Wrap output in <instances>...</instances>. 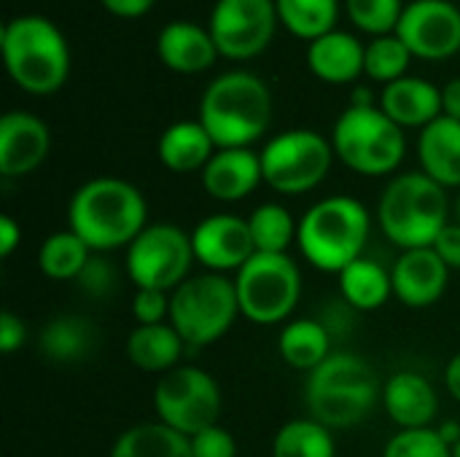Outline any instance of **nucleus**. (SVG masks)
<instances>
[{
  "mask_svg": "<svg viewBox=\"0 0 460 457\" xmlns=\"http://www.w3.org/2000/svg\"><path fill=\"white\" fill-rule=\"evenodd\" d=\"M132 315L137 326L170 323V294L156 288H137L132 299Z\"/></svg>",
  "mask_w": 460,
  "mask_h": 457,
  "instance_id": "38",
  "label": "nucleus"
},
{
  "mask_svg": "<svg viewBox=\"0 0 460 457\" xmlns=\"http://www.w3.org/2000/svg\"><path fill=\"white\" fill-rule=\"evenodd\" d=\"M111 457H194L191 455V439L178 434L175 428L156 423H140L127 428L113 450Z\"/></svg>",
  "mask_w": 460,
  "mask_h": 457,
  "instance_id": "29",
  "label": "nucleus"
},
{
  "mask_svg": "<svg viewBox=\"0 0 460 457\" xmlns=\"http://www.w3.org/2000/svg\"><path fill=\"white\" fill-rule=\"evenodd\" d=\"M340 294L356 312H375L394 296V280L383 264L361 256L340 272Z\"/></svg>",
  "mask_w": 460,
  "mask_h": 457,
  "instance_id": "28",
  "label": "nucleus"
},
{
  "mask_svg": "<svg viewBox=\"0 0 460 457\" xmlns=\"http://www.w3.org/2000/svg\"><path fill=\"white\" fill-rule=\"evenodd\" d=\"M383 457H453V447L439 428H410L388 439Z\"/></svg>",
  "mask_w": 460,
  "mask_h": 457,
  "instance_id": "36",
  "label": "nucleus"
},
{
  "mask_svg": "<svg viewBox=\"0 0 460 457\" xmlns=\"http://www.w3.org/2000/svg\"><path fill=\"white\" fill-rule=\"evenodd\" d=\"M383 407L402 428H431L439 412V396L420 372H396L383 385Z\"/></svg>",
  "mask_w": 460,
  "mask_h": 457,
  "instance_id": "19",
  "label": "nucleus"
},
{
  "mask_svg": "<svg viewBox=\"0 0 460 457\" xmlns=\"http://www.w3.org/2000/svg\"><path fill=\"white\" fill-rule=\"evenodd\" d=\"M156 54L175 73H202L216 62L218 48L210 30L191 22H170L156 38Z\"/></svg>",
  "mask_w": 460,
  "mask_h": 457,
  "instance_id": "21",
  "label": "nucleus"
},
{
  "mask_svg": "<svg viewBox=\"0 0 460 457\" xmlns=\"http://www.w3.org/2000/svg\"><path fill=\"white\" fill-rule=\"evenodd\" d=\"M410 59H412V51L404 46V40L396 32L380 35V38H372L367 43L364 73L372 81H380V83L388 86V83H394V81L407 75Z\"/></svg>",
  "mask_w": 460,
  "mask_h": 457,
  "instance_id": "34",
  "label": "nucleus"
},
{
  "mask_svg": "<svg viewBox=\"0 0 460 457\" xmlns=\"http://www.w3.org/2000/svg\"><path fill=\"white\" fill-rule=\"evenodd\" d=\"M191 248L194 259L208 272H240L251 256L256 253L248 218H240L234 213H216L202 218L191 232Z\"/></svg>",
  "mask_w": 460,
  "mask_h": 457,
  "instance_id": "15",
  "label": "nucleus"
},
{
  "mask_svg": "<svg viewBox=\"0 0 460 457\" xmlns=\"http://www.w3.org/2000/svg\"><path fill=\"white\" fill-rule=\"evenodd\" d=\"M453 457H460V439H458V444L453 447Z\"/></svg>",
  "mask_w": 460,
  "mask_h": 457,
  "instance_id": "48",
  "label": "nucleus"
},
{
  "mask_svg": "<svg viewBox=\"0 0 460 457\" xmlns=\"http://www.w3.org/2000/svg\"><path fill=\"white\" fill-rule=\"evenodd\" d=\"M350 105H375V102H372V92H369V89H364V86H361V89H356V92H353V102H350Z\"/></svg>",
  "mask_w": 460,
  "mask_h": 457,
  "instance_id": "46",
  "label": "nucleus"
},
{
  "mask_svg": "<svg viewBox=\"0 0 460 457\" xmlns=\"http://www.w3.org/2000/svg\"><path fill=\"white\" fill-rule=\"evenodd\" d=\"M275 5L283 27L310 43L332 32L340 13V0H275Z\"/></svg>",
  "mask_w": 460,
  "mask_h": 457,
  "instance_id": "32",
  "label": "nucleus"
},
{
  "mask_svg": "<svg viewBox=\"0 0 460 457\" xmlns=\"http://www.w3.org/2000/svg\"><path fill=\"white\" fill-rule=\"evenodd\" d=\"M445 388H447V393L460 404V353H456L450 358V364L445 369Z\"/></svg>",
  "mask_w": 460,
  "mask_h": 457,
  "instance_id": "45",
  "label": "nucleus"
},
{
  "mask_svg": "<svg viewBox=\"0 0 460 457\" xmlns=\"http://www.w3.org/2000/svg\"><path fill=\"white\" fill-rule=\"evenodd\" d=\"M240 302L234 280L218 272L191 275L170 294V326L189 350L218 342L237 321Z\"/></svg>",
  "mask_w": 460,
  "mask_h": 457,
  "instance_id": "8",
  "label": "nucleus"
},
{
  "mask_svg": "<svg viewBox=\"0 0 460 457\" xmlns=\"http://www.w3.org/2000/svg\"><path fill=\"white\" fill-rule=\"evenodd\" d=\"M278 22L275 0H216L208 30L221 57L253 59L272 40Z\"/></svg>",
  "mask_w": 460,
  "mask_h": 457,
  "instance_id": "13",
  "label": "nucleus"
},
{
  "mask_svg": "<svg viewBox=\"0 0 460 457\" xmlns=\"http://www.w3.org/2000/svg\"><path fill=\"white\" fill-rule=\"evenodd\" d=\"M186 353V342L170 323L159 326H137L127 337V358L148 374H167L181 366Z\"/></svg>",
  "mask_w": 460,
  "mask_h": 457,
  "instance_id": "26",
  "label": "nucleus"
},
{
  "mask_svg": "<svg viewBox=\"0 0 460 457\" xmlns=\"http://www.w3.org/2000/svg\"><path fill=\"white\" fill-rule=\"evenodd\" d=\"M3 59L13 83L30 94H54L70 75V48L54 22L38 13H22L5 22L0 32Z\"/></svg>",
  "mask_w": 460,
  "mask_h": 457,
  "instance_id": "5",
  "label": "nucleus"
},
{
  "mask_svg": "<svg viewBox=\"0 0 460 457\" xmlns=\"http://www.w3.org/2000/svg\"><path fill=\"white\" fill-rule=\"evenodd\" d=\"M27 339V329H24V321L16 318L13 312H3L0 315V350L5 356L16 353Z\"/></svg>",
  "mask_w": 460,
  "mask_h": 457,
  "instance_id": "41",
  "label": "nucleus"
},
{
  "mask_svg": "<svg viewBox=\"0 0 460 457\" xmlns=\"http://www.w3.org/2000/svg\"><path fill=\"white\" fill-rule=\"evenodd\" d=\"M51 148V132L43 119L27 110H11L0 119V175L22 178L35 172Z\"/></svg>",
  "mask_w": 460,
  "mask_h": 457,
  "instance_id": "16",
  "label": "nucleus"
},
{
  "mask_svg": "<svg viewBox=\"0 0 460 457\" xmlns=\"http://www.w3.org/2000/svg\"><path fill=\"white\" fill-rule=\"evenodd\" d=\"M420 170L442 189H460V121L439 116L418 137Z\"/></svg>",
  "mask_w": 460,
  "mask_h": 457,
  "instance_id": "22",
  "label": "nucleus"
},
{
  "mask_svg": "<svg viewBox=\"0 0 460 457\" xmlns=\"http://www.w3.org/2000/svg\"><path fill=\"white\" fill-rule=\"evenodd\" d=\"M437 253H439V259L450 267V272L453 269H460V221H450L442 232H439V237L434 240V245H431Z\"/></svg>",
  "mask_w": 460,
  "mask_h": 457,
  "instance_id": "40",
  "label": "nucleus"
},
{
  "mask_svg": "<svg viewBox=\"0 0 460 457\" xmlns=\"http://www.w3.org/2000/svg\"><path fill=\"white\" fill-rule=\"evenodd\" d=\"M154 409L159 420L183 436H194L218 423L221 388L197 366H175L162 374L154 391Z\"/></svg>",
  "mask_w": 460,
  "mask_h": 457,
  "instance_id": "12",
  "label": "nucleus"
},
{
  "mask_svg": "<svg viewBox=\"0 0 460 457\" xmlns=\"http://www.w3.org/2000/svg\"><path fill=\"white\" fill-rule=\"evenodd\" d=\"M159 162L178 175L186 172H202L205 164L213 159V154L218 151L213 137L208 135V129L197 121H175L170 124L162 137H159Z\"/></svg>",
  "mask_w": 460,
  "mask_h": 457,
  "instance_id": "24",
  "label": "nucleus"
},
{
  "mask_svg": "<svg viewBox=\"0 0 460 457\" xmlns=\"http://www.w3.org/2000/svg\"><path fill=\"white\" fill-rule=\"evenodd\" d=\"M240 315L259 326L283 323L299 304L302 272L288 253H253L234 277Z\"/></svg>",
  "mask_w": 460,
  "mask_h": 457,
  "instance_id": "9",
  "label": "nucleus"
},
{
  "mask_svg": "<svg viewBox=\"0 0 460 457\" xmlns=\"http://www.w3.org/2000/svg\"><path fill=\"white\" fill-rule=\"evenodd\" d=\"M272 457H337L332 428L313 417L288 420L272 439Z\"/></svg>",
  "mask_w": 460,
  "mask_h": 457,
  "instance_id": "31",
  "label": "nucleus"
},
{
  "mask_svg": "<svg viewBox=\"0 0 460 457\" xmlns=\"http://www.w3.org/2000/svg\"><path fill=\"white\" fill-rule=\"evenodd\" d=\"M191 234L172 224L146 226L127 248V275L135 288H156L172 294L186 283L194 264Z\"/></svg>",
  "mask_w": 460,
  "mask_h": 457,
  "instance_id": "11",
  "label": "nucleus"
},
{
  "mask_svg": "<svg viewBox=\"0 0 460 457\" xmlns=\"http://www.w3.org/2000/svg\"><path fill=\"white\" fill-rule=\"evenodd\" d=\"M380 108L402 129H426L442 116V89L431 81L404 75L383 89Z\"/></svg>",
  "mask_w": 460,
  "mask_h": 457,
  "instance_id": "20",
  "label": "nucleus"
},
{
  "mask_svg": "<svg viewBox=\"0 0 460 457\" xmlns=\"http://www.w3.org/2000/svg\"><path fill=\"white\" fill-rule=\"evenodd\" d=\"M191 455L194 457H237L234 436L221 428L218 423L191 436Z\"/></svg>",
  "mask_w": 460,
  "mask_h": 457,
  "instance_id": "39",
  "label": "nucleus"
},
{
  "mask_svg": "<svg viewBox=\"0 0 460 457\" xmlns=\"http://www.w3.org/2000/svg\"><path fill=\"white\" fill-rule=\"evenodd\" d=\"M248 229L256 253H286L299 234V221H294L288 207L278 202H264L248 215Z\"/></svg>",
  "mask_w": 460,
  "mask_h": 457,
  "instance_id": "33",
  "label": "nucleus"
},
{
  "mask_svg": "<svg viewBox=\"0 0 460 457\" xmlns=\"http://www.w3.org/2000/svg\"><path fill=\"white\" fill-rule=\"evenodd\" d=\"M367 46L342 30H332L323 38L313 40L307 48L310 70L326 83H350L364 73Z\"/></svg>",
  "mask_w": 460,
  "mask_h": 457,
  "instance_id": "23",
  "label": "nucleus"
},
{
  "mask_svg": "<svg viewBox=\"0 0 460 457\" xmlns=\"http://www.w3.org/2000/svg\"><path fill=\"white\" fill-rule=\"evenodd\" d=\"M377 399H383V388L375 369L353 353H332L307 377L305 401L310 417L332 431L367 420Z\"/></svg>",
  "mask_w": 460,
  "mask_h": 457,
  "instance_id": "4",
  "label": "nucleus"
},
{
  "mask_svg": "<svg viewBox=\"0 0 460 457\" xmlns=\"http://www.w3.org/2000/svg\"><path fill=\"white\" fill-rule=\"evenodd\" d=\"M261 180V159L251 148H218L202 170V189L216 202H240Z\"/></svg>",
  "mask_w": 460,
  "mask_h": 457,
  "instance_id": "18",
  "label": "nucleus"
},
{
  "mask_svg": "<svg viewBox=\"0 0 460 457\" xmlns=\"http://www.w3.org/2000/svg\"><path fill=\"white\" fill-rule=\"evenodd\" d=\"M272 121V94L267 83L245 70H232L210 81L199 102V124L216 148H251Z\"/></svg>",
  "mask_w": 460,
  "mask_h": 457,
  "instance_id": "2",
  "label": "nucleus"
},
{
  "mask_svg": "<svg viewBox=\"0 0 460 457\" xmlns=\"http://www.w3.org/2000/svg\"><path fill=\"white\" fill-rule=\"evenodd\" d=\"M396 35L420 59H447L460 51V8L450 0H415L404 5Z\"/></svg>",
  "mask_w": 460,
  "mask_h": 457,
  "instance_id": "14",
  "label": "nucleus"
},
{
  "mask_svg": "<svg viewBox=\"0 0 460 457\" xmlns=\"http://www.w3.org/2000/svg\"><path fill=\"white\" fill-rule=\"evenodd\" d=\"M146 218L148 207L140 189L113 175L81 183L67 205V229H73L92 253L129 248L148 226Z\"/></svg>",
  "mask_w": 460,
  "mask_h": 457,
  "instance_id": "1",
  "label": "nucleus"
},
{
  "mask_svg": "<svg viewBox=\"0 0 460 457\" xmlns=\"http://www.w3.org/2000/svg\"><path fill=\"white\" fill-rule=\"evenodd\" d=\"M332 334L318 318H299L283 326L278 337V350L280 358L299 372H313L318 369L329 356H332Z\"/></svg>",
  "mask_w": 460,
  "mask_h": 457,
  "instance_id": "27",
  "label": "nucleus"
},
{
  "mask_svg": "<svg viewBox=\"0 0 460 457\" xmlns=\"http://www.w3.org/2000/svg\"><path fill=\"white\" fill-rule=\"evenodd\" d=\"M394 280V296L412 310H423L437 304L450 280V267L439 259L434 248H415L402 250L391 269Z\"/></svg>",
  "mask_w": 460,
  "mask_h": 457,
  "instance_id": "17",
  "label": "nucleus"
},
{
  "mask_svg": "<svg viewBox=\"0 0 460 457\" xmlns=\"http://www.w3.org/2000/svg\"><path fill=\"white\" fill-rule=\"evenodd\" d=\"M456 218L460 221V194H458V199H456Z\"/></svg>",
  "mask_w": 460,
  "mask_h": 457,
  "instance_id": "47",
  "label": "nucleus"
},
{
  "mask_svg": "<svg viewBox=\"0 0 460 457\" xmlns=\"http://www.w3.org/2000/svg\"><path fill=\"white\" fill-rule=\"evenodd\" d=\"M75 286H78V291L86 299L100 302V299H108V296L116 294V288H119V272H116V267H113L111 259H105L102 253H92L89 261L84 264L81 275L75 277Z\"/></svg>",
  "mask_w": 460,
  "mask_h": 457,
  "instance_id": "37",
  "label": "nucleus"
},
{
  "mask_svg": "<svg viewBox=\"0 0 460 457\" xmlns=\"http://www.w3.org/2000/svg\"><path fill=\"white\" fill-rule=\"evenodd\" d=\"M345 8L350 22L375 38L396 32L404 13L402 0H345Z\"/></svg>",
  "mask_w": 460,
  "mask_h": 457,
  "instance_id": "35",
  "label": "nucleus"
},
{
  "mask_svg": "<svg viewBox=\"0 0 460 457\" xmlns=\"http://www.w3.org/2000/svg\"><path fill=\"white\" fill-rule=\"evenodd\" d=\"M372 218L356 197H326L307 207L299 221L296 245L305 261L321 272L340 275L345 267L364 256L369 242Z\"/></svg>",
  "mask_w": 460,
  "mask_h": 457,
  "instance_id": "3",
  "label": "nucleus"
},
{
  "mask_svg": "<svg viewBox=\"0 0 460 457\" xmlns=\"http://www.w3.org/2000/svg\"><path fill=\"white\" fill-rule=\"evenodd\" d=\"M377 221L383 234L402 250L431 248L439 232L450 224L447 189L431 180L423 170L402 172L383 189Z\"/></svg>",
  "mask_w": 460,
  "mask_h": 457,
  "instance_id": "6",
  "label": "nucleus"
},
{
  "mask_svg": "<svg viewBox=\"0 0 460 457\" xmlns=\"http://www.w3.org/2000/svg\"><path fill=\"white\" fill-rule=\"evenodd\" d=\"M22 242V226L11 215H0V256L8 259Z\"/></svg>",
  "mask_w": 460,
  "mask_h": 457,
  "instance_id": "43",
  "label": "nucleus"
},
{
  "mask_svg": "<svg viewBox=\"0 0 460 457\" xmlns=\"http://www.w3.org/2000/svg\"><path fill=\"white\" fill-rule=\"evenodd\" d=\"M89 256H92V250L86 248V242L73 229H62V232L49 234L40 242L38 269L51 280H73L75 283V277L81 275Z\"/></svg>",
  "mask_w": 460,
  "mask_h": 457,
  "instance_id": "30",
  "label": "nucleus"
},
{
  "mask_svg": "<svg viewBox=\"0 0 460 457\" xmlns=\"http://www.w3.org/2000/svg\"><path fill=\"white\" fill-rule=\"evenodd\" d=\"M94 347H97L94 323L81 315H57L43 326L38 337L40 356L62 366L86 361L94 353Z\"/></svg>",
  "mask_w": 460,
  "mask_h": 457,
  "instance_id": "25",
  "label": "nucleus"
},
{
  "mask_svg": "<svg viewBox=\"0 0 460 457\" xmlns=\"http://www.w3.org/2000/svg\"><path fill=\"white\" fill-rule=\"evenodd\" d=\"M100 3L119 19H140L143 13L151 11L156 0H100Z\"/></svg>",
  "mask_w": 460,
  "mask_h": 457,
  "instance_id": "42",
  "label": "nucleus"
},
{
  "mask_svg": "<svg viewBox=\"0 0 460 457\" xmlns=\"http://www.w3.org/2000/svg\"><path fill=\"white\" fill-rule=\"evenodd\" d=\"M442 116L460 121V78H453L442 86Z\"/></svg>",
  "mask_w": 460,
  "mask_h": 457,
  "instance_id": "44",
  "label": "nucleus"
},
{
  "mask_svg": "<svg viewBox=\"0 0 460 457\" xmlns=\"http://www.w3.org/2000/svg\"><path fill=\"white\" fill-rule=\"evenodd\" d=\"M332 148L348 170L380 178L391 175L404 162L407 137L380 105H350L334 121Z\"/></svg>",
  "mask_w": 460,
  "mask_h": 457,
  "instance_id": "7",
  "label": "nucleus"
},
{
  "mask_svg": "<svg viewBox=\"0 0 460 457\" xmlns=\"http://www.w3.org/2000/svg\"><path fill=\"white\" fill-rule=\"evenodd\" d=\"M264 183L278 194H307L318 189L334 162L332 140L315 129H286L259 154Z\"/></svg>",
  "mask_w": 460,
  "mask_h": 457,
  "instance_id": "10",
  "label": "nucleus"
}]
</instances>
